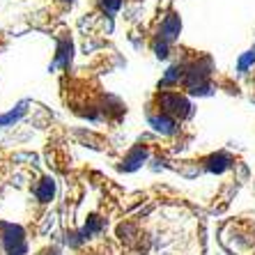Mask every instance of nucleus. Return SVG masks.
Segmentation results:
<instances>
[{
  "label": "nucleus",
  "instance_id": "nucleus-1",
  "mask_svg": "<svg viewBox=\"0 0 255 255\" xmlns=\"http://www.w3.org/2000/svg\"><path fill=\"white\" fill-rule=\"evenodd\" d=\"M156 88H172L196 97H209L214 92H226V95H244L237 78L228 76L226 71L216 67V60L209 51L179 44L175 58L168 62L163 76L156 81Z\"/></svg>",
  "mask_w": 255,
  "mask_h": 255
},
{
  "label": "nucleus",
  "instance_id": "nucleus-2",
  "mask_svg": "<svg viewBox=\"0 0 255 255\" xmlns=\"http://www.w3.org/2000/svg\"><path fill=\"white\" fill-rule=\"evenodd\" d=\"M58 88L65 108L71 111L76 118L118 127L120 120L127 115V104L115 95L106 92L97 76L76 74L74 69L60 71Z\"/></svg>",
  "mask_w": 255,
  "mask_h": 255
},
{
  "label": "nucleus",
  "instance_id": "nucleus-3",
  "mask_svg": "<svg viewBox=\"0 0 255 255\" xmlns=\"http://www.w3.org/2000/svg\"><path fill=\"white\" fill-rule=\"evenodd\" d=\"M145 120L156 136L172 142H189L193 136V118L196 106L193 99L172 88H152L142 104Z\"/></svg>",
  "mask_w": 255,
  "mask_h": 255
},
{
  "label": "nucleus",
  "instance_id": "nucleus-4",
  "mask_svg": "<svg viewBox=\"0 0 255 255\" xmlns=\"http://www.w3.org/2000/svg\"><path fill=\"white\" fill-rule=\"evenodd\" d=\"M182 14L177 0H156L149 18L140 25V44L159 62H170L182 44Z\"/></svg>",
  "mask_w": 255,
  "mask_h": 255
},
{
  "label": "nucleus",
  "instance_id": "nucleus-5",
  "mask_svg": "<svg viewBox=\"0 0 255 255\" xmlns=\"http://www.w3.org/2000/svg\"><path fill=\"white\" fill-rule=\"evenodd\" d=\"M136 0H90L85 9V21L88 23H106L115 16L129 9Z\"/></svg>",
  "mask_w": 255,
  "mask_h": 255
},
{
  "label": "nucleus",
  "instance_id": "nucleus-6",
  "mask_svg": "<svg viewBox=\"0 0 255 255\" xmlns=\"http://www.w3.org/2000/svg\"><path fill=\"white\" fill-rule=\"evenodd\" d=\"M0 255H25L23 230L5 221H0Z\"/></svg>",
  "mask_w": 255,
  "mask_h": 255
},
{
  "label": "nucleus",
  "instance_id": "nucleus-7",
  "mask_svg": "<svg viewBox=\"0 0 255 255\" xmlns=\"http://www.w3.org/2000/svg\"><path fill=\"white\" fill-rule=\"evenodd\" d=\"M237 81L242 85L244 95H249L255 101V44L242 55L237 67Z\"/></svg>",
  "mask_w": 255,
  "mask_h": 255
}]
</instances>
